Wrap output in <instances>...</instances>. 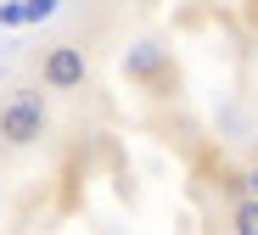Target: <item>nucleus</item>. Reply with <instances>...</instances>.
Here are the masks:
<instances>
[{
	"label": "nucleus",
	"mask_w": 258,
	"mask_h": 235,
	"mask_svg": "<svg viewBox=\"0 0 258 235\" xmlns=\"http://www.w3.org/2000/svg\"><path fill=\"white\" fill-rule=\"evenodd\" d=\"M45 134H51V107H45L39 90H12V96L0 101V146L28 151Z\"/></svg>",
	"instance_id": "nucleus-1"
},
{
	"label": "nucleus",
	"mask_w": 258,
	"mask_h": 235,
	"mask_svg": "<svg viewBox=\"0 0 258 235\" xmlns=\"http://www.w3.org/2000/svg\"><path fill=\"white\" fill-rule=\"evenodd\" d=\"M39 84L62 90V96L84 90L90 84V56H84V45H51V51L39 56Z\"/></svg>",
	"instance_id": "nucleus-2"
},
{
	"label": "nucleus",
	"mask_w": 258,
	"mask_h": 235,
	"mask_svg": "<svg viewBox=\"0 0 258 235\" xmlns=\"http://www.w3.org/2000/svg\"><path fill=\"white\" fill-rule=\"evenodd\" d=\"M123 79H135V84L157 90V84H168V79H174V62H168V51H163V45L141 39V45H129V56H123Z\"/></svg>",
	"instance_id": "nucleus-3"
},
{
	"label": "nucleus",
	"mask_w": 258,
	"mask_h": 235,
	"mask_svg": "<svg viewBox=\"0 0 258 235\" xmlns=\"http://www.w3.org/2000/svg\"><path fill=\"white\" fill-rule=\"evenodd\" d=\"M230 235H258V196L230 202Z\"/></svg>",
	"instance_id": "nucleus-4"
},
{
	"label": "nucleus",
	"mask_w": 258,
	"mask_h": 235,
	"mask_svg": "<svg viewBox=\"0 0 258 235\" xmlns=\"http://www.w3.org/2000/svg\"><path fill=\"white\" fill-rule=\"evenodd\" d=\"M56 6H62V0H28V6H23V17H28V23H39V17H51Z\"/></svg>",
	"instance_id": "nucleus-5"
},
{
	"label": "nucleus",
	"mask_w": 258,
	"mask_h": 235,
	"mask_svg": "<svg viewBox=\"0 0 258 235\" xmlns=\"http://www.w3.org/2000/svg\"><path fill=\"white\" fill-rule=\"evenodd\" d=\"M241 179H247V196H258V163H247V174H241Z\"/></svg>",
	"instance_id": "nucleus-6"
}]
</instances>
